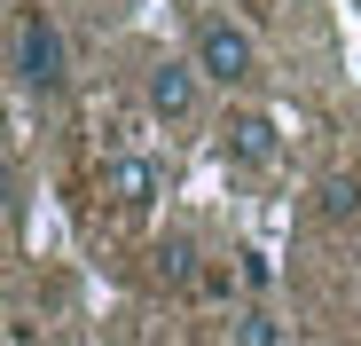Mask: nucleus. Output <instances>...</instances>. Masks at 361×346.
Listing matches in <instances>:
<instances>
[{
	"instance_id": "f257e3e1",
	"label": "nucleus",
	"mask_w": 361,
	"mask_h": 346,
	"mask_svg": "<svg viewBox=\"0 0 361 346\" xmlns=\"http://www.w3.org/2000/svg\"><path fill=\"white\" fill-rule=\"evenodd\" d=\"M8 64H16V87H24V95H55V87H63V32H55L39 8H24Z\"/></svg>"
},
{
	"instance_id": "f03ea898",
	"label": "nucleus",
	"mask_w": 361,
	"mask_h": 346,
	"mask_svg": "<svg viewBox=\"0 0 361 346\" xmlns=\"http://www.w3.org/2000/svg\"><path fill=\"white\" fill-rule=\"evenodd\" d=\"M197 71L204 79H220V87H244V79H259V47H252V32L244 24H228V16H212V24H197Z\"/></svg>"
},
{
	"instance_id": "7ed1b4c3",
	"label": "nucleus",
	"mask_w": 361,
	"mask_h": 346,
	"mask_svg": "<svg viewBox=\"0 0 361 346\" xmlns=\"http://www.w3.org/2000/svg\"><path fill=\"white\" fill-rule=\"evenodd\" d=\"M142 95H149V110H157L165 126H180V119H197V55H189V64H157Z\"/></svg>"
},
{
	"instance_id": "20e7f679",
	"label": "nucleus",
	"mask_w": 361,
	"mask_h": 346,
	"mask_svg": "<svg viewBox=\"0 0 361 346\" xmlns=\"http://www.w3.org/2000/svg\"><path fill=\"white\" fill-rule=\"evenodd\" d=\"M102 189L126 205V213H142L149 197H157V165L149 157H110V173H102Z\"/></svg>"
},
{
	"instance_id": "39448f33",
	"label": "nucleus",
	"mask_w": 361,
	"mask_h": 346,
	"mask_svg": "<svg viewBox=\"0 0 361 346\" xmlns=\"http://www.w3.org/2000/svg\"><path fill=\"white\" fill-rule=\"evenodd\" d=\"M228 157L235 165H275V119H259V110L228 119Z\"/></svg>"
},
{
	"instance_id": "423d86ee",
	"label": "nucleus",
	"mask_w": 361,
	"mask_h": 346,
	"mask_svg": "<svg viewBox=\"0 0 361 346\" xmlns=\"http://www.w3.org/2000/svg\"><path fill=\"white\" fill-rule=\"evenodd\" d=\"M235 346H283V323L267 307H244V315H235Z\"/></svg>"
},
{
	"instance_id": "0eeeda50",
	"label": "nucleus",
	"mask_w": 361,
	"mask_h": 346,
	"mask_svg": "<svg viewBox=\"0 0 361 346\" xmlns=\"http://www.w3.org/2000/svg\"><path fill=\"white\" fill-rule=\"evenodd\" d=\"M314 197H322V220H353V213H361V189H353V181H322Z\"/></svg>"
},
{
	"instance_id": "6e6552de",
	"label": "nucleus",
	"mask_w": 361,
	"mask_h": 346,
	"mask_svg": "<svg viewBox=\"0 0 361 346\" xmlns=\"http://www.w3.org/2000/svg\"><path fill=\"white\" fill-rule=\"evenodd\" d=\"M157 260H165V275H173V283H189V275H197V252H189V244H180V237H173V244H165Z\"/></svg>"
},
{
	"instance_id": "1a4fd4ad",
	"label": "nucleus",
	"mask_w": 361,
	"mask_h": 346,
	"mask_svg": "<svg viewBox=\"0 0 361 346\" xmlns=\"http://www.w3.org/2000/svg\"><path fill=\"white\" fill-rule=\"evenodd\" d=\"M63 346H79V338H63Z\"/></svg>"
}]
</instances>
